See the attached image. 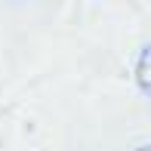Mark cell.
Listing matches in <instances>:
<instances>
[{
	"label": "cell",
	"instance_id": "2",
	"mask_svg": "<svg viewBox=\"0 0 151 151\" xmlns=\"http://www.w3.org/2000/svg\"><path fill=\"white\" fill-rule=\"evenodd\" d=\"M133 151H151V145H139V148H133Z\"/></svg>",
	"mask_w": 151,
	"mask_h": 151
},
{
	"label": "cell",
	"instance_id": "1",
	"mask_svg": "<svg viewBox=\"0 0 151 151\" xmlns=\"http://www.w3.org/2000/svg\"><path fill=\"white\" fill-rule=\"evenodd\" d=\"M136 83H139V90L145 96H151V43L136 59Z\"/></svg>",
	"mask_w": 151,
	"mask_h": 151
}]
</instances>
